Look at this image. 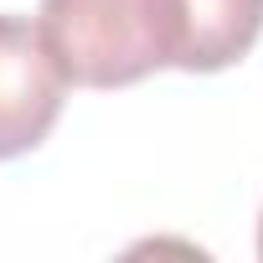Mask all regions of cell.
Wrapping results in <instances>:
<instances>
[{"label":"cell","mask_w":263,"mask_h":263,"mask_svg":"<svg viewBox=\"0 0 263 263\" xmlns=\"http://www.w3.org/2000/svg\"><path fill=\"white\" fill-rule=\"evenodd\" d=\"M36 26L72 88H129L176 62V0H42Z\"/></svg>","instance_id":"1"},{"label":"cell","mask_w":263,"mask_h":263,"mask_svg":"<svg viewBox=\"0 0 263 263\" xmlns=\"http://www.w3.org/2000/svg\"><path fill=\"white\" fill-rule=\"evenodd\" d=\"M67 72L26 16H0V160L31 155L67 103Z\"/></svg>","instance_id":"2"},{"label":"cell","mask_w":263,"mask_h":263,"mask_svg":"<svg viewBox=\"0 0 263 263\" xmlns=\"http://www.w3.org/2000/svg\"><path fill=\"white\" fill-rule=\"evenodd\" d=\"M263 36V0H176V62L181 72H222Z\"/></svg>","instance_id":"3"},{"label":"cell","mask_w":263,"mask_h":263,"mask_svg":"<svg viewBox=\"0 0 263 263\" xmlns=\"http://www.w3.org/2000/svg\"><path fill=\"white\" fill-rule=\"evenodd\" d=\"M258 258H263V217H258Z\"/></svg>","instance_id":"4"}]
</instances>
